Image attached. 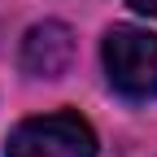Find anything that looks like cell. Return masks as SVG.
<instances>
[{
    "label": "cell",
    "mask_w": 157,
    "mask_h": 157,
    "mask_svg": "<svg viewBox=\"0 0 157 157\" xmlns=\"http://www.w3.org/2000/svg\"><path fill=\"white\" fill-rule=\"evenodd\" d=\"M105 78L127 101H157V35L144 26H109L101 39Z\"/></svg>",
    "instance_id": "6da1fadb"
},
{
    "label": "cell",
    "mask_w": 157,
    "mask_h": 157,
    "mask_svg": "<svg viewBox=\"0 0 157 157\" xmlns=\"http://www.w3.org/2000/svg\"><path fill=\"white\" fill-rule=\"evenodd\" d=\"M5 157H101V144L83 113L57 109L17 122L5 140Z\"/></svg>",
    "instance_id": "7a4b0ae2"
},
{
    "label": "cell",
    "mask_w": 157,
    "mask_h": 157,
    "mask_svg": "<svg viewBox=\"0 0 157 157\" xmlns=\"http://www.w3.org/2000/svg\"><path fill=\"white\" fill-rule=\"evenodd\" d=\"M17 66L31 78H61L74 66V31L66 22H35L22 35Z\"/></svg>",
    "instance_id": "3957f363"
},
{
    "label": "cell",
    "mask_w": 157,
    "mask_h": 157,
    "mask_svg": "<svg viewBox=\"0 0 157 157\" xmlns=\"http://www.w3.org/2000/svg\"><path fill=\"white\" fill-rule=\"evenodd\" d=\"M127 5L135 13H144V17H157V0H127Z\"/></svg>",
    "instance_id": "277c9868"
}]
</instances>
